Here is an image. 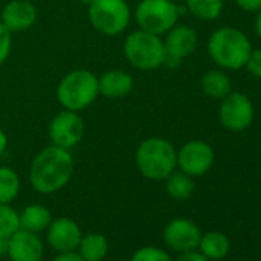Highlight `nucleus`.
<instances>
[{"label":"nucleus","instance_id":"obj_1","mask_svg":"<svg viewBox=\"0 0 261 261\" xmlns=\"http://www.w3.org/2000/svg\"><path fill=\"white\" fill-rule=\"evenodd\" d=\"M74 171L75 162L71 151L49 145L33 159L30 183L40 194H54L71 181Z\"/></svg>","mask_w":261,"mask_h":261},{"label":"nucleus","instance_id":"obj_2","mask_svg":"<svg viewBox=\"0 0 261 261\" xmlns=\"http://www.w3.org/2000/svg\"><path fill=\"white\" fill-rule=\"evenodd\" d=\"M136 165L145 178L166 180L177 169V149L163 137H148L137 146Z\"/></svg>","mask_w":261,"mask_h":261},{"label":"nucleus","instance_id":"obj_3","mask_svg":"<svg viewBox=\"0 0 261 261\" xmlns=\"http://www.w3.org/2000/svg\"><path fill=\"white\" fill-rule=\"evenodd\" d=\"M98 75L88 69H72L65 74L56 89L62 109L82 112L98 98Z\"/></svg>","mask_w":261,"mask_h":261},{"label":"nucleus","instance_id":"obj_4","mask_svg":"<svg viewBox=\"0 0 261 261\" xmlns=\"http://www.w3.org/2000/svg\"><path fill=\"white\" fill-rule=\"evenodd\" d=\"M207 51L211 59L218 66L237 71L246 65V60L252 51V45L244 33L224 27L211 34Z\"/></svg>","mask_w":261,"mask_h":261},{"label":"nucleus","instance_id":"obj_5","mask_svg":"<svg viewBox=\"0 0 261 261\" xmlns=\"http://www.w3.org/2000/svg\"><path fill=\"white\" fill-rule=\"evenodd\" d=\"M123 54L130 66L139 71H155L165 65V45L162 36L136 30L126 36Z\"/></svg>","mask_w":261,"mask_h":261},{"label":"nucleus","instance_id":"obj_6","mask_svg":"<svg viewBox=\"0 0 261 261\" xmlns=\"http://www.w3.org/2000/svg\"><path fill=\"white\" fill-rule=\"evenodd\" d=\"M130 8L126 0H95L88 7V19L95 31L103 36H118L130 23Z\"/></svg>","mask_w":261,"mask_h":261},{"label":"nucleus","instance_id":"obj_7","mask_svg":"<svg viewBox=\"0 0 261 261\" xmlns=\"http://www.w3.org/2000/svg\"><path fill=\"white\" fill-rule=\"evenodd\" d=\"M180 17V8L172 0H140L134 11L137 27L155 36L166 34Z\"/></svg>","mask_w":261,"mask_h":261},{"label":"nucleus","instance_id":"obj_8","mask_svg":"<svg viewBox=\"0 0 261 261\" xmlns=\"http://www.w3.org/2000/svg\"><path fill=\"white\" fill-rule=\"evenodd\" d=\"M85 136V121L80 112L62 109L57 112L48 124V137L51 145L71 151L75 148Z\"/></svg>","mask_w":261,"mask_h":261},{"label":"nucleus","instance_id":"obj_9","mask_svg":"<svg viewBox=\"0 0 261 261\" xmlns=\"http://www.w3.org/2000/svg\"><path fill=\"white\" fill-rule=\"evenodd\" d=\"M215 162L212 146L203 140H191L177 151V168L189 177L204 175Z\"/></svg>","mask_w":261,"mask_h":261},{"label":"nucleus","instance_id":"obj_10","mask_svg":"<svg viewBox=\"0 0 261 261\" xmlns=\"http://www.w3.org/2000/svg\"><path fill=\"white\" fill-rule=\"evenodd\" d=\"M220 120L226 129L233 133L247 129L253 121V105L249 97L240 92L227 94L220 105Z\"/></svg>","mask_w":261,"mask_h":261},{"label":"nucleus","instance_id":"obj_11","mask_svg":"<svg viewBox=\"0 0 261 261\" xmlns=\"http://www.w3.org/2000/svg\"><path fill=\"white\" fill-rule=\"evenodd\" d=\"M165 36V65L171 68L178 66L186 57H189L195 51L198 45L197 33L188 25H174Z\"/></svg>","mask_w":261,"mask_h":261},{"label":"nucleus","instance_id":"obj_12","mask_svg":"<svg viewBox=\"0 0 261 261\" xmlns=\"http://www.w3.org/2000/svg\"><path fill=\"white\" fill-rule=\"evenodd\" d=\"M201 235L200 227L188 218H174L163 229L165 243L177 252L195 250Z\"/></svg>","mask_w":261,"mask_h":261},{"label":"nucleus","instance_id":"obj_13","mask_svg":"<svg viewBox=\"0 0 261 261\" xmlns=\"http://www.w3.org/2000/svg\"><path fill=\"white\" fill-rule=\"evenodd\" d=\"M37 17L39 11L30 0H11L0 13V22L13 34L31 30L36 25Z\"/></svg>","mask_w":261,"mask_h":261},{"label":"nucleus","instance_id":"obj_14","mask_svg":"<svg viewBox=\"0 0 261 261\" xmlns=\"http://www.w3.org/2000/svg\"><path fill=\"white\" fill-rule=\"evenodd\" d=\"M82 237L83 235H82L79 224L74 220L66 218V217L53 220L46 229L48 244L59 253L75 250L80 244Z\"/></svg>","mask_w":261,"mask_h":261},{"label":"nucleus","instance_id":"obj_15","mask_svg":"<svg viewBox=\"0 0 261 261\" xmlns=\"http://www.w3.org/2000/svg\"><path fill=\"white\" fill-rule=\"evenodd\" d=\"M43 243L37 233L19 229L8 238V256L11 261H42Z\"/></svg>","mask_w":261,"mask_h":261},{"label":"nucleus","instance_id":"obj_16","mask_svg":"<svg viewBox=\"0 0 261 261\" xmlns=\"http://www.w3.org/2000/svg\"><path fill=\"white\" fill-rule=\"evenodd\" d=\"M133 89L134 77L123 69H109L98 77V92L106 98H123Z\"/></svg>","mask_w":261,"mask_h":261},{"label":"nucleus","instance_id":"obj_17","mask_svg":"<svg viewBox=\"0 0 261 261\" xmlns=\"http://www.w3.org/2000/svg\"><path fill=\"white\" fill-rule=\"evenodd\" d=\"M19 221L20 229L39 233L48 229L49 223L53 221V217L48 207L42 204H30L19 214Z\"/></svg>","mask_w":261,"mask_h":261},{"label":"nucleus","instance_id":"obj_18","mask_svg":"<svg viewBox=\"0 0 261 261\" xmlns=\"http://www.w3.org/2000/svg\"><path fill=\"white\" fill-rule=\"evenodd\" d=\"M198 247H200V252L206 258L223 259L227 256V253L230 250V241H229L227 235L217 232V230H211V232H206L204 235H201Z\"/></svg>","mask_w":261,"mask_h":261},{"label":"nucleus","instance_id":"obj_19","mask_svg":"<svg viewBox=\"0 0 261 261\" xmlns=\"http://www.w3.org/2000/svg\"><path fill=\"white\" fill-rule=\"evenodd\" d=\"M201 89L207 97L223 100L227 94H230L232 83L223 71L212 69L201 77Z\"/></svg>","mask_w":261,"mask_h":261},{"label":"nucleus","instance_id":"obj_20","mask_svg":"<svg viewBox=\"0 0 261 261\" xmlns=\"http://www.w3.org/2000/svg\"><path fill=\"white\" fill-rule=\"evenodd\" d=\"M79 253L85 261H101L109 249L108 238L101 233H88L82 237L79 244Z\"/></svg>","mask_w":261,"mask_h":261},{"label":"nucleus","instance_id":"obj_21","mask_svg":"<svg viewBox=\"0 0 261 261\" xmlns=\"http://www.w3.org/2000/svg\"><path fill=\"white\" fill-rule=\"evenodd\" d=\"M20 192V177L8 166H0V204H10Z\"/></svg>","mask_w":261,"mask_h":261},{"label":"nucleus","instance_id":"obj_22","mask_svg":"<svg viewBox=\"0 0 261 261\" xmlns=\"http://www.w3.org/2000/svg\"><path fill=\"white\" fill-rule=\"evenodd\" d=\"M194 181L192 177L181 171H174L168 178H166V192L171 198L174 200H188L192 192H194Z\"/></svg>","mask_w":261,"mask_h":261},{"label":"nucleus","instance_id":"obj_23","mask_svg":"<svg viewBox=\"0 0 261 261\" xmlns=\"http://www.w3.org/2000/svg\"><path fill=\"white\" fill-rule=\"evenodd\" d=\"M188 11L200 20H215L223 10V0H186Z\"/></svg>","mask_w":261,"mask_h":261},{"label":"nucleus","instance_id":"obj_24","mask_svg":"<svg viewBox=\"0 0 261 261\" xmlns=\"http://www.w3.org/2000/svg\"><path fill=\"white\" fill-rule=\"evenodd\" d=\"M19 229V212L10 204H0V237L10 238Z\"/></svg>","mask_w":261,"mask_h":261},{"label":"nucleus","instance_id":"obj_25","mask_svg":"<svg viewBox=\"0 0 261 261\" xmlns=\"http://www.w3.org/2000/svg\"><path fill=\"white\" fill-rule=\"evenodd\" d=\"M130 261H172V258L163 249L146 246V247H140L139 250H136Z\"/></svg>","mask_w":261,"mask_h":261},{"label":"nucleus","instance_id":"obj_26","mask_svg":"<svg viewBox=\"0 0 261 261\" xmlns=\"http://www.w3.org/2000/svg\"><path fill=\"white\" fill-rule=\"evenodd\" d=\"M13 49V33L7 30V27L0 22V66H2Z\"/></svg>","mask_w":261,"mask_h":261},{"label":"nucleus","instance_id":"obj_27","mask_svg":"<svg viewBox=\"0 0 261 261\" xmlns=\"http://www.w3.org/2000/svg\"><path fill=\"white\" fill-rule=\"evenodd\" d=\"M244 66L252 75L261 79V49H252Z\"/></svg>","mask_w":261,"mask_h":261},{"label":"nucleus","instance_id":"obj_28","mask_svg":"<svg viewBox=\"0 0 261 261\" xmlns=\"http://www.w3.org/2000/svg\"><path fill=\"white\" fill-rule=\"evenodd\" d=\"M237 5L247 13H256L261 10V0H237Z\"/></svg>","mask_w":261,"mask_h":261},{"label":"nucleus","instance_id":"obj_29","mask_svg":"<svg viewBox=\"0 0 261 261\" xmlns=\"http://www.w3.org/2000/svg\"><path fill=\"white\" fill-rule=\"evenodd\" d=\"M175 261H209V258H206L201 252L188 250V252H181V255Z\"/></svg>","mask_w":261,"mask_h":261},{"label":"nucleus","instance_id":"obj_30","mask_svg":"<svg viewBox=\"0 0 261 261\" xmlns=\"http://www.w3.org/2000/svg\"><path fill=\"white\" fill-rule=\"evenodd\" d=\"M53 261H85L79 252L75 250H71V252H60Z\"/></svg>","mask_w":261,"mask_h":261},{"label":"nucleus","instance_id":"obj_31","mask_svg":"<svg viewBox=\"0 0 261 261\" xmlns=\"http://www.w3.org/2000/svg\"><path fill=\"white\" fill-rule=\"evenodd\" d=\"M7 149H8V137L5 134V130L0 127V159L5 155Z\"/></svg>","mask_w":261,"mask_h":261},{"label":"nucleus","instance_id":"obj_32","mask_svg":"<svg viewBox=\"0 0 261 261\" xmlns=\"http://www.w3.org/2000/svg\"><path fill=\"white\" fill-rule=\"evenodd\" d=\"M8 255V238L0 237V256Z\"/></svg>","mask_w":261,"mask_h":261},{"label":"nucleus","instance_id":"obj_33","mask_svg":"<svg viewBox=\"0 0 261 261\" xmlns=\"http://www.w3.org/2000/svg\"><path fill=\"white\" fill-rule=\"evenodd\" d=\"M255 28H256V34L261 37V10L258 11V17H256V23H255Z\"/></svg>","mask_w":261,"mask_h":261},{"label":"nucleus","instance_id":"obj_34","mask_svg":"<svg viewBox=\"0 0 261 261\" xmlns=\"http://www.w3.org/2000/svg\"><path fill=\"white\" fill-rule=\"evenodd\" d=\"M94 2H95V0H80V4H82L83 7H86V8H88L89 5H92Z\"/></svg>","mask_w":261,"mask_h":261},{"label":"nucleus","instance_id":"obj_35","mask_svg":"<svg viewBox=\"0 0 261 261\" xmlns=\"http://www.w3.org/2000/svg\"><path fill=\"white\" fill-rule=\"evenodd\" d=\"M172 2H177V0H172Z\"/></svg>","mask_w":261,"mask_h":261}]
</instances>
